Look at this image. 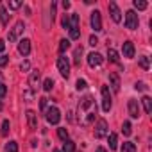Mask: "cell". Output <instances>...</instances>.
Wrapping results in <instances>:
<instances>
[{
	"label": "cell",
	"mask_w": 152,
	"mask_h": 152,
	"mask_svg": "<svg viewBox=\"0 0 152 152\" xmlns=\"http://www.w3.org/2000/svg\"><path fill=\"white\" fill-rule=\"evenodd\" d=\"M29 86H31L32 91H36L39 88V72L38 70H32L31 72V75H29Z\"/></svg>",
	"instance_id": "8"
},
{
	"label": "cell",
	"mask_w": 152,
	"mask_h": 152,
	"mask_svg": "<svg viewBox=\"0 0 152 152\" xmlns=\"http://www.w3.org/2000/svg\"><path fill=\"white\" fill-rule=\"evenodd\" d=\"M20 68H22V72H27V70L31 68V64H29V61H23V63L20 64Z\"/></svg>",
	"instance_id": "39"
},
{
	"label": "cell",
	"mask_w": 152,
	"mask_h": 152,
	"mask_svg": "<svg viewBox=\"0 0 152 152\" xmlns=\"http://www.w3.org/2000/svg\"><path fill=\"white\" fill-rule=\"evenodd\" d=\"M127 107H129V115H131L132 118H138V116H140V104H138V100L131 99L129 104H127Z\"/></svg>",
	"instance_id": "13"
},
{
	"label": "cell",
	"mask_w": 152,
	"mask_h": 152,
	"mask_svg": "<svg viewBox=\"0 0 152 152\" xmlns=\"http://www.w3.org/2000/svg\"><path fill=\"white\" fill-rule=\"evenodd\" d=\"M102 61H104V57L99 54V52H91L90 56H88V63H90V66H100L102 64Z\"/></svg>",
	"instance_id": "12"
},
{
	"label": "cell",
	"mask_w": 152,
	"mask_h": 152,
	"mask_svg": "<svg viewBox=\"0 0 152 152\" xmlns=\"http://www.w3.org/2000/svg\"><path fill=\"white\" fill-rule=\"evenodd\" d=\"M2 134H4V136L9 134V120H4V122H2Z\"/></svg>",
	"instance_id": "32"
},
{
	"label": "cell",
	"mask_w": 152,
	"mask_h": 152,
	"mask_svg": "<svg viewBox=\"0 0 152 152\" xmlns=\"http://www.w3.org/2000/svg\"><path fill=\"white\" fill-rule=\"evenodd\" d=\"M4 48H6V41L0 39V52H4Z\"/></svg>",
	"instance_id": "43"
},
{
	"label": "cell",
	"mask_w": 152,
	"mask_h": 152,
	"mask_svg": "<svg viewBox=\"0 0 152 152\" xmlns=\"http://www.w3.org/2000/svg\"><path fill=\"white\" fill-rule=\"evenodd\" d=\"M111 93H109V86H102V109L106 113H109L111 109Z\"/></svg>",
	"instance_id": "4"
},
{
	"label": "cell",
	"mask_w": 152,
	"mask_h": 152,
	"mask_svg": "<svg viewBox=\"0 0 152 152\" xmlns=\"http://www.w3.org/2000/svg\"><path fill=\"white\" fill-rule=\"evenodd\" d=\"M122 52H124V57H129V59L134 57V52H136V50H134V43L129 41V39L124 41V45H122Z\"/></svg>",
	"instance_id": "10"
},
{
	"label": "cell",
	"mask_w": 152,
	"mask_h": 152,
	"mask_svg": "<svg viewBox=\"0 0 152 152\" xmlns=\"http://www.w3.org/2000/svg\"><path fill=\"white\" fill-rule=\"evenodd\" d=\"M97 152H107V150H106L104 147H99V148H97Z\"/></svg>",
	"instance_id": "44"
},
{
	"label": "cell",
	"mask_w": 152,
	"mask_h": 152,
	"mask_svg": "<svg viewBox=\"0 0 152 152\" xmlns=\"http://www.w3.org/2000/svg\"><path fill=\"white\" fill-rule=\"evenodd\" d=\"M107 132H109V129H107V122L104 120V118H100L99 122H97V125H95V138H104V136H107Z\"/></svg>",
	"instance_id": "3"
},
{
	"label": "cell",
	"mask_w": 152,
	"mask_h": 152,
	"mask_svg": "<svg viewBox=\"0 0 152 152\" xmlns=\"http://www.w3.org/2000/svg\"><path fill=\"white\" fill-rule=\"evenodd\" d=\"M6 93H7V86L6 84H0V99H4Z\"/></svg>",
	"instance_id": "37"
},
{
	"label": "cell",
	"mask_w": 152,
	"mask_h": 152,
	"mask_svg": "<svg viewBox=\"0 0 152 152\" xmlns=\"http://www.w3.org/2000/svg\"><path fill=\"white\" fill-rule=\"evenodd\" d=\"M6 150H7V152H18V143H16V141H9V143L6 145Z\"/></svg>",
	"instance_id": "30"
},
{
	"label": "cell",
	"mask_w": 152,
	"mask_h": 152,
	"mask_svg": "<svg viewBox=\"0 0 152 152\" xmlns=\"http://www.w3.org/2000/svg\"><path fill=\"white\" fill-rule=\"evenodd\" d=\"M52 88H54V81H52L50 77L45 79V83H43V90H45V91H50Z\"/></svg>",
	"instance_id": "31"
},
{
	"label": "cell",
	"mask_w": 152,
	"mask_h": 152,
	"mask_svg": "<svg viewBox=\"0 0 152 152\" xmlns=\"http://www.w3.org/2000/svg\"><path fill=\"white\" fill-rule=\"evenodd\" d=\"M63 7H64V11L70 9V2H68V0H64V2H63Z\"/></svg>",
	"instance_id": "42"
},
{
	"label": "cell",
	"mask_w": 152,
	"mask_h": 152,
	"mask_svg": "<svg viewBox=\"0 0 152 152\" xmlns=\"http://www.w3.org/2000/svg\"><path fill=\"white\" fill-rule=\"evenodd\" d=\"M91 106H93V97H91V95H86V97L81 100L79 109H81V111H86V109H90Z\"/></svg>",
	"instance_id": "16"
},
{
	"label": "cell",
	"mask_w": 152,
	"mask_h": 152,
	"mask_svg": "<svg viewBox=\"0 0 152 152\" xmlns=\"http://www.w3.org/2000/svg\"><path fill=\"white\" fill-rule=\"evenodd\" d=\"M0 84H4V81H2V75H0Z\"/></svg>",
	"instance_id": "45"
},
{
	"label": "cell",
	"mask_w": 152,
	"mask_h": 152,
	"mask_svg": "<svg viewBox=\"0 0 152 152\" xmlns=\"http://www.w3.org/2000/svg\"><path fill=\"white\" fill-rule=\"evenodd\" d=\"M81 56H83V47H77L73 52V63L75 66H81Z\"/></svg>",
	"instance_id": "18"
},
{
	"label": "cell",
	"mask_w": 152,
	"mask_h": 152,
	"mask_svg": "<svg viewBox=\"0 0 152 152\" xmlns=\"http://www.w3.org/2000/svg\"><path fill=\"white\" fill-rule=\"evenodd\" d=\"M18 52L22 54V56H29L31 54V39H20V43H18Z\"/></svg>",
	"instance_id": "11"
},
{
	"label": "cell",
	"mask_w": 152,
	"mask_h": 152,
	"mask_svg": "<svg viewBox=\"0 0 152 152\" xmlns=\"http://www.w3.org/2000/svg\"><path fill=\"white\" fill-rule=\"evenodd\" d=\"M95 115H97V109H95V111H91V113H88V115H86V118H84V122H83V125H86V127H88V125H91V124H93V120H95Z\"/></svg>",
	"instance_id": "22"
},
{
	"label": "cell",
	"mask_w": 152,
	"mask_h": 152,
	"mask_svg": "<svg viewBox=\"0 0 152 152\" xmlns=\"http://www.w3.org/2000/svg\"><path fill=\"white\" fill-rule=\"evenodd\" d=\"M70 48V39H61L59 41V52L63 54V52H66Z\"/></svg>",
	"instance_id": "26"
},
{
	"label": "cell",
	"mask_w": 152,
	"mask_h": 152,
	"mask_svg": "<svg viewBox=\"0 0 152 152\" xmlns=\"http://www.w3.org/2000/svg\"><path fill=\"white\" fill-rule=\"evenodd\" d=\"M140 66H141L143 70H148V68H150V61H148L147 56H141V57H140Z\"/></svg>",
	"instance_id": "27"
},
{
	"label": "cell",
	"mask_w": 152,
	"mask_h": 152,
	"mask_svg": "<svg viewBox=\"0 0 152 152\" xmlns=\"http://www.w3.org/2000/svg\"><path fill=\"white\" fill-rule=\"evenodd\" d=\"M122 152H136V145L132 141H125L122 145Z\"/></svg>",
	"instance_id": "23"
},
{
	"label": "cell",
	"mask_w": 152,
	"mask_h": 152,
	"mask_svg": "<svg viewBox=\"0 0 152 152\" xmlns=\"http://www.w3.org/2000/svg\"><path fill=\"white\" fill-rule=\"evenodd\" d=\"M109 83H111L113 91L118 93V91H120V77H118L116 72H109Z\"/></svg>",
	"instance_id": "15"
},
{
	"label": "cell",
	"mask_w": 152,
	"mask_h": 152,
	"mask_svg": "<svg viewBox=\"0 0 152 152\" xmlns=\"http://www.w3.org/2000/svg\"><path fill=\"white\" fill-rule=\"evenodd\" d=\"M107 57H109L111 63H118L120 61V56H118V52L115 48H107Z\"/></svg>",
	"instance_id": "19"
},
{
	"label": "cell",
	"mask_w": 152,
	"mask_h": 152,
	"mask_svg": "<svg viewBox=\"0 0 152 152\" xmlns=\"http://www.w3.org/2000/svg\"><path fill=\"white\" fill-rule=\"evenodd\" d=\"M57 136H59L63 141H66V140H68V131H66L64 127H59V129H57Z\"/></svg>",
	"instance_id": "29"
},
{
	"label": "cell",
	"mask_w": 152,
	"mask_h": 152,
	"mask_svg": "<svg viewBox=\"0 0 152 152\" xmlns=\"http://www.w3.org/2000/svg\"><path fill=\"white\" fill-rule=\"evenodd\" d=\"M132 6H134L138 11H143V9H147V7H148V4L145 2V0H134V2H132Z\"/></svg>",
	"instance_id": "24"
},
{
	"label": "cell",
	"mask_w": 152,
	"mask_h": 152,
	"mask_svg": "<svg viewBox=\"0 0 152 152\" xmlns=\"http://www.w3.org/2000/svg\"><path fill=\"white\" fill-rule=\"evenodd\" d=\"M0 22H2V25H7L9 22V15H7V9H0Z\"/></svg>",
	"instance_id": "25"
},
{
	"label": "cell",
	"mask_w": 152,
	"mask_h": 152,
	"mask_svg": "<svg viewBox=\"0 0 152 152\" xmlns=\"http://www.w3.org/2000/svg\"><path fill=\"white\" fill-rule=\"evenodd\" d=\"M22 7V2H18V0H13V2H9V9H18Z\"/></svg>",
	"instance_id": "36"
},
{
	"label": "cell",
	"mask_w": 152,
	"mask_h": 152,
	"mask_svg": "<svg viewBox=\"0 0 152 152\" xmlns=\"http://www.w3.org/2000/svg\"><path fill=\"white\" fill-rule=\"evenodd\" d=\"M61 152H75V143L70 141V140H66V141L63 143V150H61Z\"/></svg>",
	"instance_id": "21"
},
{
	"label": "cell",
	"mask_w": 152,
	"mask_h": 152,
	"mask_svg": "<svg viewBox=\"0 0 152 152\" xmlns=\"http://www.w3.org/2000/svg\"><path fill=\"white\" fill-rule=\"evenodd\" d=\"M9 63V57L7 56H0V66H6Z\"/></svg>",
	"instance_id": "38"
},
{
	"label": "cell",
	"mask_w": 152,
	"mask_h": 152,
	"mask_svg": "<svg viewBox=\"0 0 152 152\" xmlns=\"http://www.w3.org/2000/svg\"><path fill=\"white\" fill-rule=\"evenodd\" d=\"M134 90H138V91H145V90H147V84H145V83H136V84H134Z\"/></svg>",
	"instance_id": "34"
},
{
	"label": "cell",
	"mask_w": 152,
	"mask_h": 152,
	"mask_svg": "<svg viewBox=\"0 0 152 152\" xmlns=\"http://www.w3.org/2000/svg\"><path fill=\"white\" fill-rule=\"evenodd\" d=\"M141 104H143V107H145V113L150 115V113H152V100H150V97H143V99H141Z\"/></svg>",
	"instance_id": "17"
},
{
	"label": "cell",
	"mask_w": 152,
	"mask_h": 152,
	"mask_svg": "<svg viewBox=\"0 0 152 152\" xmlns=\"http://www.w3.org/2000/svg\"><path fill=\"white\" fill-rule=\"evenodd\" d=\"M47 102H48L47 97H41V99H39V107H41L43 111H47Z\"/></svg>",
	"instance_id": "35"
},
{
	"label": "cell",
	"mask_w": 152,
	"mask_h": 152,
	"mask_svg": "<svg viewBox=\"0 0 152 152\" xmlns=\"http://www.w3.org/2000/svg\"><path fill=\"white\" fill-rule=\"evenodd\" d=\"M86 86H88V84H86V81H84V79H79V81H77V84H75V88H77L79 91H81V90H86Z\"/></svg>",
	"instance_id": "33"
},
{
	"label": "cell",
	"mask_w": 152,
	"mask_h": 152,
	"mask_svg": "<svg viewBox=\"0 0 152 152\" xmlns=\"http://www.w3.org/2000/svg\"><path fill=\"white\" fill-rule=\"evenodd\" d=\"M57 68H59V72H61L63 77L68 79V75H70V63H68V57L61 56V57L57 59Z\"/></svg>",
	"instance_id": "6"
},
{
	"label": "cell",
	"mask_w": 152,
	"mask_h": 152,
	"mask_svg": "<svg viewBox=\"0 0 152 152\" xmlns=\"http://www.w3.org/2000/svg\"><path fill=\"white\" fill-rule=\"evenodd\" d=\"M122 131H124V134H125V136H131V132H132V125H131V122H124Z\"/></svg>",
	"instance_id": "28"
},
{
	"label": "cell",
	"mask_w": 152,
	"mask_h": 152,
	"mask_svg": "<svg viewBox=\"0 0 152 152\" xmlns=\"http://www.w3.org/2000/svg\"><path fill=\"white\" fill-rule=\"evenodd\" d=\"M138 23H140L138 15H136L132 9L127 11V13H125V27H127L129 31H134V29H138Z\"/></svg>",
	"instance_id": "1"
},
{
	"label": "cell",
	"mask_w": 152,
	"mask_h": 152,
	"mask_svg": "<svg viewBox=\"0 0 152 152\" xmlns=\"http://www.w3.org/2000/svg\"><path fill=\"white\" fill-rule=\"evenodd\" d=\"M63 27H64V29H68V15H64V16H63Z\"/></svg>",
	"instance_id": "41"
},
{
	"label": "cell",
	"mask_w": 152,
	"mask_h": 152,
	"mask_svg": "<svg viewBox=\"0 0 152 152\" xmlns=\"http://www.w3.org/2000/svg\"><path fill=\"white\" fill-rule=\"evenodd\" d=\"M54 152H61V150H54Z\"/></svg>",
	"instance_id": "46"
},
{
	"label": "cell",
	"mask_w": 152,
	"mask_h": 152,
	"mask_svg": "<svg viewBox=\"0 0 152 152\" xmlns=\"http://www.w3.org/2000/svg\"><path fill=\"white\" fill-rule=\"evenodd\" d=\"M23 31H25V23H23V22H16L15 27H13V29L9 31V34H7L9 41H16V39L23 34Z\"/></svg>",
	"instance_id": "2"
},
{
	"label": "cell",
	"mask_w": 152,
	"mask_h": 152,
	"mask_svg": "<svg viewBox=\"0 0 152 152\" xmlns=\"http://www.w3.org/2000/svg\"><path fill=\"white\" fill-rule=\"evenodd\" d=\"M45 113H47V122H48V124H52V125L59 124V120H61V113H59L57 107H48Z\"/></svg>",
	"instance_id": "5"
},
{
	"label": "cell",
	"mask_w": 152,
	"mask_h": 152,
	"mask_svg": "<svg viewBox=\"0 0 152 152\" xmlns=\"http://www.w3.org/2000/svg\"><path fill=\"white\" fill-rule=\"evenodd\" d=\"M107 9H109V15H111V18H113V22H120L122 20V13H120V9H118V6L115 4V2H109V6H107Z\"/></svg>",
	"instance_id": "9"
},
{
	"label": "cell",
	"mask_w": 152,
	"mask_h": 152,
	"mask_svg": "<svg viewBox=\"0 0 152 152\" xmlns=\"http://www.w3.org/2000/svg\"><path fill=\"white\" fill-rule=\"evenodd\" d=\"M116 147H118V136L115 132H111L109 134V148L111 150H116Z\"/></svg>",
	"instance_id": "20"
},
{
	"label": "cell",
	"mask_w": 152,
	"mask_h": 152,
	"mask_svg": "<svg viewBox=\"0 0 152 152\" xmlns=\"http://www.w3.org/2000/svg\"><path fill=\"white\" fill-rule=\"evenodd\" d=\"M91 29L95 32L102 31V18H100V11H93L91 13Z\"/></svg>",
	"instance_id": "7"
},
{
	"label": "cell",
	"mask_w": 152,
	"mask_h": 152,
	"mask_svg": "<svg viewBox=\"0 0 152 152\" xmlns=\"http://www.w3.org/2000/svg\"><path fill=\"white\" fill-rule=\"evenodd\" d=\"M25 115H27V124H29V127H31L32 131H36V129H38V115H36L32 109H29Z\"/></svg>",
	"instance_id": "14"
},
{
	"label": "cell",
	"mask_w": 152,
	"mask_h": 152,
	"mask_svg": "<svg viewBox=\"0 0 152 152\" xmlns=\"http://www.w3.org/2000/svg\"><path fill=\"white\" fill-rule=\"evenodd\" d=\"M97 43H99V39H97V36H90V45H93V47H95Z\"/></svg>",
	"instance_id": "40"
}]
</instances>
